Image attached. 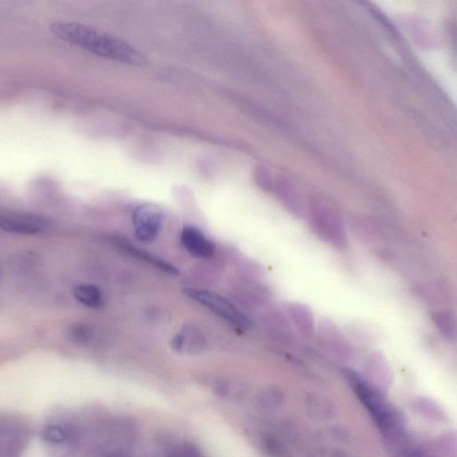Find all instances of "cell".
Wrapping results in <instances>:
<instances>
[{
    "mask_svg": "<svg viewBox=\"0 0 457 457\" xmlns=\"http://www.w3.org/2000/svg\"><path fill=\"white\" fill-rule=\"evenodd\" d=\"M403 457H436L434 455H432L430 452L426 451L423 448H419L416 446H412L409 449L407 450L406 453H404Z\"/></svg>",
    "mask_w": 457,
    "mask_h": 457,
    "instance_id": "17",
    "label": "cell"
},
{
    "mask_svg": "<svg viewBox=\"0 0 457 457\" xmlns=\"http://www.w3.org/2000/svg\"><path fill=\"white\" fill-rule=\"evenodd\" d=\"M163 222V213L156 205L143 204L132 213L135 236L141 242H154L161 232Z\"/></svg>",
    "mask_w": 457,
    "mask_h": 457,
    "instance_id": "5",
    "label": "cell"
},
{
    "mask_svg": "<svg viewBox=\"0 0 457 457\" xmlns=\"http://www.w3.org/2000/svg\"><path fill=\"white\" fill-rule=\"evenodd\" d=\"M73 296L82 305L90 309H100L103 306V296L100 289L90 284L79 285L73 289Z\"/></svg>",
    "mask_w": 457,
    "mask_h": 457,
    "instance_id": "14",
    "label": "cell"
},
{
    "mask_svg": "<svg viewBox=\"0 0 457 457\" xmlns=\"http://www.w3.org/2000/svg\"><path fill=\"white\" fill-rule=\"evenodd\" d=\"M365 377L372 386L385 394L392 388L393 372L386 357L380 352H373L366 359Z\"/></svg>",
    "mask_w": 457,
    "mask_h": 457,
    "instance_id": "7",
    "label": "cell"
},
{
    "mask_svg": "<svg viewBox=\"0 0 457 457\" xmlns=\"http://www.w3.org/2000/svg\"><path fill=\"white\" fill-rule=\"evenodd\" d=\"M0 230L19 235H36L43 231L39 219L20 215H0Z\"/></svg>",
    "mask_w": 457,
    "mask_h": 457,
    "instance_id": "10",
    "label": "cell"
},
{
    "mask_svg": "<svg viewBox=\"0 0 457 457\" xmlns=\"http://www.w3.org/2000/svg\"><path fill=\"white\" fill-rule=\"evenodd\" d=\"M309 223L312 231L323 242L336 249H345L348 235L340 216L326 205H315L310 210Z\"/></svg>",
    "mask_w": 457,
    "mask_h": 457,
    "instance_id": "3",
    "label": "cell"
},
{
    "mask_svg": "<svg viewBox=\"0 0 457 457\" xmlns=\"http://www.w3.org/2000/svg\"><path fill=\"white\" fill-rule=\"evenodd\" d=\"M274 457H289V456H288L287 453H286L285 449H284V451H281V452L277 453V455L274 456Z\"/></svg>",
    "mask_w": 457,
    "mask_h": 457,
    "instance_id": "18",
    "label": "cell"
},
{
    "mask_svg": "<svg viewBox=\"0 0 457 457\" xmlns=\"http://www.w3.org/2000/svg\"><path fill=\"white\" fill-rule=\"evenodd\" d=\"M286 313L293 326L305 338H311L316 333V322L311 309L305 303L291 302L286 306Z\"/></svg>",
    "mask_w": 457,
    "mask_h": 457,
    "instance_id": "9",
    "label": "cell"
},
{
    "mask_svg": "<svg viewBox=\"0 0 457 457\" xmlns=\"http://www.w3.org/2000/svg\"><path fill=\"white\" fill-rule=\"evenodd\" d=\"M51 30L63 41L99 57L134 65H141L145 63L144 55L131 45L85 24L55 23Z\"/></svg>",
    "mask_w": 457,
    "mask_h": 457,
    "instance_id": "1",
    "label": "cell"
},
{
    "mask_svg": "<svg viewBox=\"0 0 457 457\" xmlns=\"http://www.w3.org/2000/svg\"><path fill=\"white\" fill-rule=\"evenodd\" d=\"M320 340L324 346L331 352L335 357L341 360H350L353 357L354 350L350 341L345 338L344 334L333 321H321L318 327Z\"/></svg>",
    "mask_w": 457,
    "mask_h": 457,
    "instance_id": "6",
    "label": "cell"
},
{
    "mask_svg": "<svg viewBox=\"0 0 457 457\" xmlns=\"http://www.w3.org/2000/svg\"><path fill=\"white\" fill-rule=\"evenodd\" d=\"M303 406L309 416L317 421L330 420L336 414L333 402L318 394H308L303 399Z\"/></svg>",
    "mask_w": 457,
    "mask_h": 457,
    "instance_id": "11",
    "label": "cell"
},
{
    "mask_svg": "<svg viewBox=\"0 0 457 457\" xmlns=\"http://www.w3.org/2000/svg\"><path fill=\"white\" fill-rule=\"evenodd\" d=\"M411 408L414 413L434 423L443 424L448 421V414L444 408L435 400L426 397H415L412 400Z\"/></svg>",
    "mask_w": 457,
    "mask_h": 457,
    "instance_id": "12",
    "label": "cell"
},
{
    "mask_svg": "<svg viewBox=\"0 0 457 457\" xmlns=\"http://www.w3.org/2000/svg\"><path fill=\"white\" fill-rule=\"evenodd\" d=\"M438 445L442 453L446 456H455L456 452V437L455 432L448 431L439 438Z\"/></svg>",
    "mask_w": 457,
    "mask_h": 457,
    "instance_id": "16",
    "label": "cell"
},
{
    "mask_svg": "<svg viewBox=\"0 0 457 457\" xmlns=\"http://www.w3.org/2000/svg\"><path fill=\"white\" fill-rule=\"evenodd\" d=\"M286 400L285 394L280 388L275 386L265 387L257 394L256 404L264 412H274L284 406Z\"/></svg>",
    "mask_w": 457,
    "mask_h": 457,
    "instance_id": "13",
    "label": "cell"
},
{
    "mask_svg": "<svg viewBox=\"0 0 457 457\" xmlns=\"http://www.w3.org/2000/svg\"><path fill=\"white\" fill-rule=\"evenodd\" d=\"M185 292L188 298L200 303V305L232 326L242 330H249L251 327L250 321L247 319V317L240 312L239 309H237L231 302L217 293L195 289H188Z\"/></svg>",
    "mask_w": 457,
    "mask_h": 457,
    "instance_id": "4",
    "label": "cell"
},
{
    "mask_svg": "<svg viewBox=\"0 0 457 457\" xmlns=\"http://www.w3.org/2000/svg\"><path fill=\"white\" fill-rule=\"evenodd\" d=\"M109 457H118V456H109Z\"/></svg>",
    "mask_w": 457,
    "mask_h": 457,
    "instance_id": "19",
    "label": "cell"
},
{
    "mask_svg": "<svg viewBox=\"0 0 457 457\" xmlns=\"http://www.w3.org/2000/svg\"><path fill=\"white\" fill-rule=\"evenodd\" d=\"M181 242L184 249L193 257L210 259L215 254V244L196 227H184L181 233Z\"/></svg>",
    "mask_w": 457,
    "mask_h": 457,
    "instance_id": "8",
    "label": "cell"
},
{
    "mask_svg": "<svg viewBox=\"0 0 457 457\" xmlns=\"http://www.w3.org/2000/svg\"><path fill=\"white\" fill-rule=\"evenodd\" d=\"M345 376L355 396L371 415L383 439H389L407 431L402 415L386 400L385 394L372 386L365 376L350 369L345 371Z\"/></svg>",
    "mask_w": 457,
    "mask_h": 457,
    "instance_id": "2",
    "label": "cell"
},
{
    "mask_svg": "<svg viewBox=\"0 0 457 457\" xmlns=\"http://www.w3.org/2000/svg\"><path fill=\"white\" fill-rule=\"evenodd\" d=\"M431 320L443 337L455 340L456 336V320L451 312L439 310L431 313Z\"/></svg>",
    "mask_w": 457,
    "mask_h": 457,
    "instance_id": "15",
    "label": "cell"
}]
</instances>
